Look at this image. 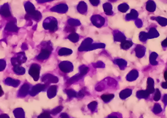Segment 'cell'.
<instances>
[{"instance_id":"17","label":"cell","mask_w":167,"mask_h":118,"mask_svg":"<svg viewBox=\"0 0 167 118\" xmlns=\"http://www.w3.org/2000/svg\"><path fill=\"white\" fill-rule=\"evenodd\" d=\"M38 118H52L51 115L48 113H44L39 116Z\"/></svg>"},{"instance_id":"24","label":"cell","mask_w":167,"mask_h":118,"mask_svg":"<svg viewBox=\"0 0 167 118\" xmlns=\"http://www.w3.org/2000/svg\"><path fill=\"white\" fill-rule=\"evenodd\" d=\"M3 94H4V92H3V89H2V87H1V85H0V97L2 96L3 95Z\"/></svg>"},{"instance_id":"15","label":"cell","mask_w":167,"mask_h":118,"mask_svg":"<svg viewBox=\"0 0 167 118\" xmlns=\"http://www.w3.org/2000/svg\"><path fill=\"white\" fill-rule=\"evenodd\" d=\"M66 91L67 94L70 98L76 97L77 96L76 93L74 91H73L72 90H66Z\"/></svg>"},{"instance_id":"20","label":"cell","mask_w":167,"mask_h":118,"mask_svg":"<svg viewBox=\"0 0 167 118\" xmlns=\"http://www.w3.org/2000/svg\"><path fill=\"white\" fill-rule=\"evenodd\" d=\"M85 91L84 90H81V91L79 92V93L78 94V95H77L76 96L77 97H78V98H82L85 96Z\"/></svg>"},{"instance_id":"7","label":"cell","mask_w":167,"mask_h":118,"mask_svg":"<svg viewBox=\"0 0 167 118\" xmlns=\"http://www.w3.org/2000/svg\"><path fill=\"white\" fill-rule=\"evenodd\" d=\"M114 97V95L113 94L103 95L101 96L102 99L105 103L109 102L111 100H112Z\"/></svg>"},{"instance_id":"2","label":"cell","mask_w":167,"mask_h":118,"mask_svg":"<svg viewBox=\"0 0 167 118\" xmlns=\"http://www.w3.org/2000/svg\"><path fill=\"white\" fill-rule=\"evenodd\" d=\"M154 85V81L153 79H151V78H149L148 79L147 88L146 91L149 94L154 93V92L155 91Z\"/></svg>"},{"instance_id":"12","label":"cell","mask_w":167,"mask_h":118,"mask_svg":"<svg viewBox=\"0 0 167 118\" xmlns=\"http://www.w3.org/2000/svg\"><path fill=\"white\" fill-rule=\"evenodd\" d=\"M136 72H131L130 74H129L127 76V80L129 81H133L136 79L138 77V74H136Z\"/></svg>"},{"instance_id":"11","label":"cell","mask_w":167,"mask_h":118,"mask_svg":"<svg viewBox=\"0 0 167 118\" xmlns=\"http://www.w3.org/2000/svg\"><path fill=\"white\" fill-rule=\"evenodd\" d=\"M97 102H96V101H93L92 102L90 103L88 105V107L89 108V109L92 111V112H94L95 111V110L97 108Z\"/></svg>"},{"instance_id":"18","label":"cell","mask_w":167,"mask_h":118,"mask_svg":"<svg viewBox=\"0 0 167 118\" xmlns=\"http://www.w3.org/2000/svg\"><path fill=\"white\" fill-rule=\"evenodd\" d=\"M88 70V68L86 67L82 69L81 71V73H80V76H83L85 75H86L87 73Z\"/></svg>"},{"instance_id":"23","label":"cell","mask_w":167,"mask_h":118,"mask_svg":"<svg viewBox=\"0 0 167 118\" xmlns=\"http://www.w3.org/2000/svg\"><path fill=\"white\" fill-rule=\"evenodd\" d=\"M162 86L163 88H167V81L166 82L163 83Z\"/></svg>"},{"instance_id":"26","label":"cell","mask_w":167,"mask_h":118,"mask_svg":"<svg viewBox=\"0 0 167 118\" xmlns=\"http://www.w3.org/2000/svg\"><path fill=\"white\" fill-rule=\"evenodd\" d=\"M108 118H118L117 117H116V116H112V115H111V116H109L108 117Z\"/></svg>"},{"instance_id":"10","label":"cell","mask_w":167,"mask_h":118,"mask_svg":"<svg viewBox=\"0 0 167 118\" xmlns=\"http://www.w3.org/2000/svg\"><path fill=\"white\" fill-rule=\"evenodd\" d=\"M72 53V51L70 50L67 49H62L59 51V55L60 56L65 55H69Z\"/></svg>"},{"instance_id":"13","label":"cell","mask_w":167,"mask_h":118,"mask_svg":"<svg viewBox=\"0 0 167 118\" xmlns=\"http://www.w3.org/2000/svg\"><path fill=\"white\" fill-rule=\"evenodd\" d=\"M63 109V107L62 106L58 107L51 111V114L53 115H56L60 113V112H61Z\"/></svg>"},{"instance_id":"14","label":"cell","mask_w":167,"mask_h":118,"mask_svg":"<svg viewBox=\"0 0 167 118\" xmlns=\"http://www.w3.org/2000/svg\"><path fill=\"white\" fill-rule=\"evenodd\" d=\"M153 111L155 114H159L162 111V108L159 104H156L155 105Z\"/></svg>"},{"instance_id":"6","label":"cell","mask_w":167,"mask_h":118,"mask_svg":"<svg viewBox=\"0 0 167 118\" xmlns=\"http://www.w3.org/2000/svg\"><path fill=\"white\" fill-rule=\"evenodd\" d=\"M69 64V63H67V64H65V62L64 63H62L59 66L61 70L63 71V72L65 73H68L70 72L72 70V67H67V65Z\"/></svg>"},{"instance_id":"22","label":"cell","mask_w":167,"mask_h":118,"mask_svg":"<svg viewBox=\"0 0 167 118\" xmlns=\"http://www.w3.org/2000/svg\"><path fill=\"white\" fill-rule=\"evenodd\" d=\"M163 102H164V103H165V105H167V94L165 96H164V98H163Z\"/></svg>"},{"instance_id":"1","label":"cell","mask_w":167,"mask_h":118,"mask_svg":"<svg viewBox=\"0 0 167 118\" xmlns=\"http://www.w3.org/2000/svg\"><path fill=\"white\" fill-rule=\"evenodd\" d=\"M29 74L35 81H38L40 74V68L37 65H33L29 71Z\"/></svg>"},{"instance_id":"9","label":"cell","mask_w":167,"mask_h":118,"mask_svg":"<svg viewBox=\"0 0 167 118\" xmlns=\"http://www.w3.org/2000/svg\"><path fill=\"white\" fill-rule=\"evenodd\" d=\"M50 53H51V52L49 50H44V51H43L42 53L40 54L39 58L40 59H46L49 56Z\"/></svg>"},{"instance_id":"19","label":"cell","mask_w":167,"mask_h":118,"mask_svg":"<svg viewBox=\"0 0 167 118\" xmlns=\"http://www.w3.org/2000/svg\"><path fill=\"white\" fill-rule=\"evenodd\" d=\"M131 46V44H130V43H128L127 42H126V43H123L122 44V45H121L122 47L123 48V49H125L130 48V47Z\"/></svg>"},{"instance_id":"21","label":"cell","mask_w":167,"mask_h":118,"mask_svg":"<svg viewBox=\"0 0 167 118\" xmlns=\"http://www.w3.org/2000/svg\"><path fill=\"white\" fill-rule=\"evenodd\" d=\"M61 118H69V117L68 116V115H67L65 113H63L60 116Z\"/></svg>"},{"instance_id":"8","label":"cell","mask_w":167,"mask_h":118,"mask_svg":"<svg viewBox=\"0 0 167 118\" xmlns=\"http://www.w3.org/2000/svg\"><path fill=\"white\" fill-rule=\"evenodd\" d=\"M149 94L147 92L146 90L145 91H139L137 93V96L139 98H147Z\"/></svg>"},{"instance_id":"16","label":"cell","mask_w":167,"mask_h":118,"mask_svg":"<svg viewBox=\"0 0 167 118\" xmlns=\"http://www.w3.org/2000/svg\"><path fill=\"white\" fill-rule=\"evenodd\" d=\"M160 98H161V93L160 92L159 90L158 89H157L156 92L155 93L154 98V99L155 101H158L159 100Z\"/></svg>"},{"instance_id":"25","label":"cell","mask_w":167,"mask_h":118,"mask_svg":"<svg viewBox=\"0 0 167 118\" xmlns=\"http://www.w3.org/2000/svg\"><path fill=\"white\" fill-rule=\"evenodd\" d=\"M164 77H165V79H166V80L167 81V71H166L164 74Z\"/></svg>"},{"instance_id":"3","label":"cell","mask_w":167,"mask_h":118,"mask_svg":"<svg viewBox=\"0 0 167 118\" xmlns=\"http://www.w3.org/2000/svg\"><path fill=\"white\" fill-rule=\"evenodd\" d=\"M132 93V91L129 89H126L122 91L120 93V97L122 99H125Z\"/></svg>"},{"instance_id":"5","label":"cell","mask_w":167,"mask_h":118,"mask_svg":"<svg viewBox=\"0 0 167 118\" xmlns=\"http://www.w3.org/2000/svg\"><path fill=\"white\" fill-rule=\"evenodd\" d=\"M44 80L50 83H57L58 82V79L56 77L51 75H47L45 77Z\"/></svg>"},{"instance_id":"4","label":"cell","mask_w":167,"mask_h":118,"mask_svg":"<svg viewBox=\"0 0 167 118\" xmlns=\"http://www.w3.org/2000/svg\"><path fill=\"white\" fill-rule=\"evenodd\" d=\"M57 86H52L50 87L48 91V96L49 98H53L56 96L57 93Z\"/></svg>"}]
</instances>
